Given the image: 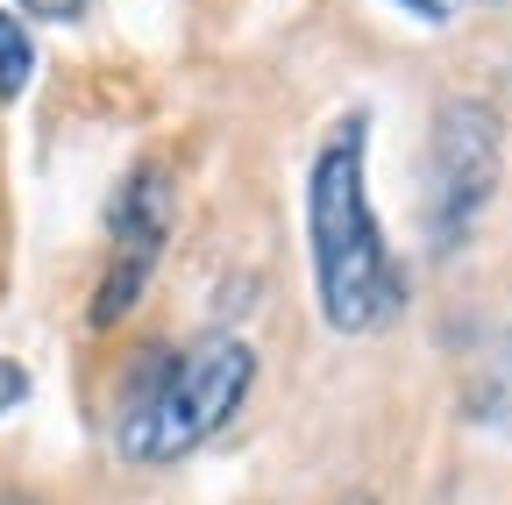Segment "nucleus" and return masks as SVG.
I'll return each instance as SVG.
<instances>
[{
    "instance_id": "nucleus-3",
    "label": "nucleus",
    "mask_w": 512,
    "mask_h": 505,
    "mask_svg": "<svg viewBox=\"0 0 512 505\" xmlns=\"http://www.w3.org/2000/svg\"><path fill=\"white\" fill-rule=\"evenodd\" d=\"M498 171H505V121L491 100L463 93L434 114V143H427V242L441 249H463L470 228L484 221L491 193H498Z\"/></svg>"
},
{
    "instance_id": "nucleus-7",
    "label": "nucleus",
    "mask_w": 512,
    "mask_h": 505,
    "mask_svg": "<svg viewBox=\"0 0 512 505\" xmlns=\"http://www.w3.org/2000/svg\"><path fill=\"white\" fill-rule=\"evenodd\" d=\"M392 8H406V15L427 22V29H448V22H456V0H392Z\"/></svg>"
},
{
    "instance_id": "nucleus-1",
    "label": "nucleus",
    "mask_w": 512,
    "mask_h": 505,
    "mask_svg": "<svg viewBox=\"0 0 512 505\" xmlns=\"http://www.w3.org/2000/svg\"><path fill=\"white\" fill-rule=\"evenodd\" d=\"M306 264L313 313L335 335H377L406 306V271L370 207V121L335 114L306 164Z\"/></svg>"
},
{
    "instance_id": "nucleus-6",
    "label": "nucleus",
    "mask_w": 512,
    "mask_h": 505,
    "mask_svg": "<svg viewBox=\"0 0 512 505\" xmlns=\"http://www.w3.org/2000/svg\"><path fill=\"white\" fill-rule=\"evenodd\" d=\"M22 399H29V370H22L15 356H0V420H8Z\"/></svg>"
},
{
    "instance_id": "nucleus-5",
    "label": "nucleus",
    "mask_w": 512,
    "mask_h": 505,
    "mask_svg": "<svg viewBox=\"0 0 512 505\" xmlns=\"http://www.w3.org/2000/svg\"><path fill=\"white\" fill-rule=\"evenodd\" d=\"M29 79H36V43L8 8H0V100H22Z\"/></svg>"
},
{
    "instance_id": "nucleus-4",
    "label": "nucleus",
    "mask_w": 512,
    "mask_h": 505,
    "mask_svg": "<svg viewBox=\"0 0 512 505\" xmlns=\"http://www.w3.org/2000/svg\"><path fill=\"white\" fill-rule=\"evenodd\" d=\"M164 242H171V171L136 164L121 178V193L107 200V264H100V285L86 306L93 328H114L143 306V292L164 264Z\"/></svg>"
},
{
    "instance_id": "nucleus-2",
    "label": "nucleus",
    "mask_w": 512,
    "mask_h": 505,
    "mask_svg": "<svg viewBox=\"0 0 512 505\" xmlns=\"http://www.w3.org/2000/svg\"><path fill=\"white\" fill-rule=\"evenodd\" d=\"M249 392H256V349L242 335H200L192 349L150 356V370L121 399L114 449L136 470L185 463L192 449H207V441L242 413Z\"/></svg>"
},
{
    "instance_id": "nucleus-9",
    "label": "nucleus",
    "mask_w": 512,
    "mask_h": 505,
    "mask_svg": "<svg viewBox=\"0 0 512 505\" xmlns=\"http://www.w3.org/2000/svg\"><path fill=\"white\" fill-rule=\"evenodd\" d=\"M0 505H36V498L29 491H0Z\"/></svg>"
},
{
    "instance_id": "nucleus-8",
    "label": "nucleus",
    "mask_w": 512,
    "mask_h": 505,
    "mask_svg": "<svg viewBox=\"0 0 512 505\" xmlns=\"http://www.w3.org/2000/svg\"><path fill=\"white\" fill-rule=\"evenodd\" d=\"M22 8H29L36 22H79V15L93 8V0H22Z\"/></svg>"
}]
</instances>
